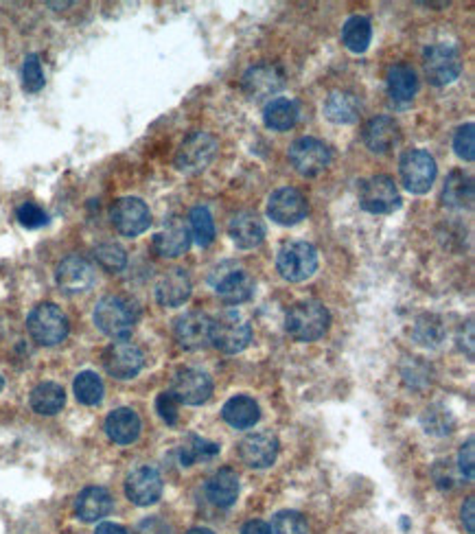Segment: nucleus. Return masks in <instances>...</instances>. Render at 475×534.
<instances>
[{
    "instance_id": "obj_1",
    "label": "nucleus",
    "mask_w": 475,
    "mask_h": 534,
    "mask_svg": "<svg viewBox=\"0 0 475 534\" xmlns=\"http://www.w3.org/2000/svg\"><path fill=\"white\" fill-rule=\"evenodd\" d=\"M329 315L327 307L318 300H303L296 303L287 311L285 329L293 340L298 342H316L327 333L329 329Z\"/></svg>"
},
{
    "instance_id": "obj_2",
    "label": "nucleus",
    "mask_w": 475,
    "mask_h": 534,
    "mask_svg": "<svg viewBox=\"0 0 475 534\" xmlns=\"http://www.w3.org/2000/svg\"><path fill=\"white\" fill-rule=\"evenodd\" d=\"M95 324L101 333L115 340L130 338L136 324V311L121 295H106L95 307Z\"/></svg>"
},
{
    "instance_id": "obj_3",
    "label": "nucleus",
    "mask_w": 475,
    "mask_h": 534,
    "mask_svg": "<svg viewBox=\"0 0 475 534\" xmlns=\"http://www.w3.org/2000/svg\"><path fill=\"white\" fill-rule=\"evenodd\" d=\"M27 329L38 344L42 346H58L69 338V318L61 311L58 304L53 303H42L38 304L27 318Z\"/></svg>"
},
{
    "instance_id": "obj_4",
    "label": "nucleus",
    "mask_w": 475,
    "mask_h": 534,
    "mask_svg": "<svg viewBox=\"0 0 475 534\" xmlns=\"http://www.w3.org/2000/svg\"><path fill=\"white\" fill-rule=\"evenodd\" d=\"M210 287L215 289L224 303L228 304H241L246 300L252 298L255 294V281H252L250 274L244 267H239L237 263H221L210 272Z\"/></svg>"
},
{
    "instance_id": "obj_5",
    "label": "nucleus",
    "mask_w": 475,
    "mask_h": 534,
    "mask_svg": "<svg viewBox=\"0 0 475 534\" xmlns=\"http://www.w3.org/2000/svg\"><path fill=\"white\" fill-rule=\"evenodd\" d=\"M276 267L289 283H303L318 269V252L312 243L292 241L278 250Z\"/></svg>"
},
{
    "instance_id": "obj_6",
    "label": "nucleus",
    "mask_w": 475,
    "mask_h": 534,
    "mask_svg": "<svg viewBox=\"0 0 475 534\" xmlns=\"http://www.w3.org/2000/svg\"><path fill=\"white\" fill-rule=\"evenodd\" d=\"M210 342H213L217 351L226 352V355H235V352L246 351L247 344L252 342V326L239 314L228 311V314L213 320Z\"/></svg>"
},
{
    "instance_id": "obj_7",
    "label": "nucleus",
    "mask_w": 475,
    "mask_h": 534,
    "mask_svg": "<svg viewBox=\"0 0 475 534\" xmlns=\"http://www.w3.org/2000/svg\"><path fill=\"white\" fill-rule=\"evenodd\" d=\"M399 171L405 189L416 195L427 193L438 173L436 160H433L430 152H425V149H407V152L401 155Z\"/></svg>"
},
{
    "instance_id": "obj_8",
    "label": "nucleus",
    "mask_w": 475,
    "mask_h": 534,
    "mask_svg": "<svg viewBox=\"0 0 475 534\" xmlns=\"http://www.w3.org/2000/svg\"><path fill=\"white\" fill-rule=\"evenodd\" d=\"M289 163L303 178H316L331 164V149L318 138L303 136L289 147Z\"/></svg>"
},
{
    "instance_id": "obj_9",
    "label": "nucleus",
    "mask_w": 475,
    "mask_h": 534,
    "mask_svg": "<svg viewBox=\"0 0 475 534\" xmlns=\"http://www.w3.org/2000/svg\"><path fill=\"white\" fill-rule=\"evenodd\" d=\"M361 209L373 215H388L401 206V195L390 175H373L359 184Z\"/></svg>"
},
{
    "instance_id": "obj_10",
    "label": "nucleus",
    "mask_w": 475,
    "mask_h": 534,
    "mask_svg": "<svg viewBox=\"0 0 475 534\" xmlns=\"http://www.w3.org/2000/svg\"><path fill=\"white\" fill-rule=\"evenodd\" d=\"M462 60L456 46L438 42L425 51V75L433 86H447L461 77Z\"/></svg>"
},
{
    "instance_id": "obj_11",
    "label": "nucleus",
    "mask_w": 475,
    "mask_h": 534,
    "mask_svg": "<svg viewBox=\"0 0 475 534\" xmlns=\"http://www.w3.org/2000/svg\"><path fill=\"white\" fill-rule=\"evenodd\" d=\"M217 154V141L209 132H193L184 138L175 154V167L184 173H200L210 164Z\"/></svg>"
},
{
    "instance_id": "obj_12",
    "label": "nucleus",
    "mask_w": 475,
    "mask_h": 534,
    "mask_svg": "<svg viewBox=\"0 0 475 534\" xmlns=\"http://www.w3.org/2000/svg\"><path fill=\"white\" fill-rule=\"evenodd\" d=\"M110 217L112 226L123 237H138L152 226V211L138 197H121V200H116L110 211Z\"/></svg>"
},
{
    "instance_id": "obj_13",
    "label": "nucleus",
    "mask_w": 475,
    "mask_h": 534,
    "mask_svg": "<svg viewBox=\"0 0 475 534\" xmlns=\"http://www.w3.org/2000/svg\"><path fill=\"white\" fill-rule=\"evenodd\" d=\"M143 351L127 340L115 342L103 352V366L115 379H132L143 370Z\"/></svg>"
},
{
    "instance_id": "obj_14",
    "label": "nucleus",
    "mask_w": 475,
    "mask_h": 534,
    "mask_svg": "<svg viewBox=\"0 0 475 534\" xmlns=\"http://www.w3.org/2000/svg\"><path fill=\"white\" fill-rule=\"evenodd\" d=\"M267 215L278 226H296L307 217V200L298 189L285 186L274 191L267 201Z\"/></svg>"
},
{
    "instance_id": "obj_15",
    "label": "nucleus",
    "mask_w": 475,
    "mask_h": 534,
    "mask_svg": "<svg viewBox=\"0 0 475 534\" xmlns=\"http://www.w3.org/2000/svg\"><path fill=\"white\" fill-rule=\"evenodd\" d=\"M55 281H58L60 289L69 295L84 294L95 285V267L88 258L79 257V254H70L58 266L55 272Z\"/></svg>"
},
{
    "instance_id": "obj_16",
    "label": "nucleus",
    "mask_w": 475,
    "mask_h": 534,
    "mask_svg": "<svg viewBox=\"0 0 475 534\" xmlns=\"http://www.w3.org/2000/svg\"><path fill=\"white\" fill-rule=\"evenodd\" d=\"M172 394L178 398V403H184V406H202L213 394V381L202 370L184 368L173 377Z\"/></svg>"
},
{
    "instance_id": "obj_17",
    "label": "nucleus",
    "mask_w": 475,
    "mask_h": 534,
    "mask_svg": "<svg viewBox=\"0 0 475 534\" xmlns=\"http://www.w3.org/2000/svg\"><path fill=\"white\" fill-rule=\"evenodd\" d=\"M210 326H213V320L202 311H189L175 320V340L182 349L200 351L210 342Z\"/></svg>"
},
{
    "instance_id": "obj_18",
    "label": "nucleus",
    "mask_w": 475,
    "mask_h": 534,
    "mask_svg": "<svg viewBox=\"0 0 475 534\" xmlns=\"http://www.w3.org/2000/svg\"><path fill=\"white\" fill-rule=\"evenodd\" d=\"M126 495L136 506L156 504L163 495V478L154 466H141L127 475Z\"/></svg>"
},
{
    "instance_id": "obj_19",
    "label": "nucleus",
    "mask_w": 475,
    "mask_h": 534,
    "mask_svg": "<svg viewBox=\"0 0 475 534\" xmlns=\"http://www.w3.org/2000/svg\"><path fill=\"white\" fill-rule=\"evenodd\" d=\"M241 86H244L247 97L255 98V101H261V98L276 95L285 86V75H283V70L276 64H259L252 66L246 72Z\"/></svg>"
},
{
    "instance_id": "obj_20",
    "label": "nucleus",
    "mask_w": 475,
    "mask_h": 534,
    "mask_svg": "<svg viewBox=\"0 0 475 534\" xmlns=\"http://www.w3.org/2000/svg\"><path fill=\"white\" fill-rule=\"evenodd\" d=\"M241 460L252 469H267L278 455V438L270 432H256L239 443Z\"/></svg>"
},
{
    "instance_id": "obj_21",
    "label": "nucleus",
    "mask_w": 475,
    "mask_h": 534,
    "mask_svg": "<svg viewBox=\"0 0 475 534\" xmlns=\"http://www.w3.org/2000/svg\"><path fill=\"white\" fill-rule=\"evenodd\" d=\"M191 298V278L182 267L169 269L156 285V300L163 307H182Z\"/></svg>"
},
{
    "instance_id": "obj_22",
    "label": "nucleus",
    "mask_w": 475,
    "mask_h": 534,
    "mask_svg": "<svg viewBox=\"0 0 475 534\" xmlns=\"http://www.w3.org/2000/svg\"><path fill=\"white\" fill-rule=\"evenodd\" d=\"M230 239L235 241L237 248L241 250H252V248L261 246L263 239H265V226L259 220L256 212H239V215L232 217L228 226Z\"/></svg>"
},
{
    "instance_id": "obj_23",
    "label": "nucleus",
    "mask_w": 475,
    "mask_h": 534,
    "mask_svg": "<svg viewBox=\"0 0 475 534\" xmlns=\"http://www.w3.org/2000/svg\"><path fill=\"white\" fill-rule=\"evenodd\" d=\"M361 138H364L366 147H368L370 152L386 154V152H390L396 143H399L401 134H399V126H396L395 118L375 117L364 126Z\"/></svg>"
},
{
    "instance_id": "obj_24",
    "label": "nucleus",
    "mask_w": 475,
    "mask_h": 534,
    "mask_svg": "<svg viewBox=\"0 0 475 534\" xmlns=\"http://www.w3.org/2000/svg\"><path fill=\"white\" fill-rule=\"evenodd\" d=\"M75 512L81 521H99L112 512V495L103 486H88L77 495Z\"/></svg>"
},
{
    "instance_id": "obj_25",
    "label": "nucleus",
    "mask_w": 475,
    "mask_h": 534,
    "mask_svg": "<svg viewBox=\"0 0 475 534\" xmlns=\"http://www.w3.org/2000/svg\"><path fill=\"white\" fill-rule=\"evenodd\" d=\"M141 417L130 408H118L106 418L107 438L116 445H132L141 436Z\"/></svg>"
},
{
    "instance_id": "obj_26",
    "label": "nucleus",
    "mask_w": 475,
    "mask_h": 534,
    "mask_svg": "<svg viewBox=\"0 0 475 534\" xmlns=\"http://www.w3.org/2000/svg\"><path fill=\"white\" fill-rule=\"evenodd\" d=\"M221 417L224 421L235 429H250L259 423L261 409L259 403L252 397H246V394H237L226 401V406L221 408Z\"/></svg>"
},
{
    "instance_id": "obj_27",
    "label": "nucleus",
    "mask_w": 475,
    "mask_h": 534,
    "mask_svg": "<svg viewBox=\"0 0 475 534\" xmlns=\"http://www.w3.org/2000/svg\"><path fill=\"white\" fill-rule=\"evenodd\" d=\"M206 495L219 508H230L239 497V475L232 469H219L206 482Z\"/></svg>"
},
{
    "instance_id": "obj_28",
    "label": "nucleus",
    "mask_w": 475,
    "mask_h": 534,
    "mask_svg": "<svg viewBox=\"0 0 475 534\" xmlns=\"http://www.w3.org/2000/svg\"><path fill=\"white\" fill-rule=\"evenodd\" d=\"M359 98L353 92L335 90L324 101V117L338 126H350L359 118Z\"/></svg>"
},
{
    "instance_id": "obj_29",
    "label": "nucleus",
    "mask_w": 475,
    "mask_h": 534,
    "mask_svg": "<svg viewBox=\"0 0 475 534\" xmlns=\"http://www.w3.org/2000/svg\"><path fill=\"white\" fill-rule=\"evenodd\" d=\"M189 248H191V232L182 224H178V221L169 224L164 230H160L158 235L154 237V250L164 258L182 257Z\"/></svg>"
},
{
    "instance_id": "obj_30",
    "label": "nucleus",
    "mask_w": 475,
    "mask_h": 534,
    "mask_svg": "<svg viewBox=\"0 0 475 534\" xmlns=\"http://www.w3.org/2000/svg\"><path fill=\"white\" fill-rule=\"evenodd\" d=\"M388 95L396 103H410L418 92V77L407 64H395L388 70Z\"/></svg>"
},
{
    "instance_id": "obj_31",
    "label": "nucleus",
    "mask_w": 475,
    "mask_h": 534,
    "mask_svg": "<svg viewBox=\"0 0 475 534\" xmlns=\"http://www.w3.org/2000/svg\"><path fill=\"white\" fill-rule=\"evenodd\" d=\"M66 406V392L60 383L44 381L31 390V408L42 417H53Z\"/></svg>"
},
{
    "instance_id": "obj_32",
    "label": "nucleus",
    "mask_w": 475,
    "mask_h": 534,
    "mask_svg": "<svg viewBox=\"0 0 475 534\" xmlns=\"http://www.w3.org/2000/svg\"><path fill=\"white\" fill-rule=\"evenodd\" d=\"M263 121H265V126L274 129V132H287V129L296 126L298 106L292 98L285 97L272 98L265 106V110H263Z\"/></svg>"
},
{
    "instance_id": "obj_33",
    "label": "nucleus",
    "mask_w": 475,
    "mask_h": 534,
    "mask_svg": "<svg viewBox=\"0 0 475 534\" xmlns=\"http://www.w3.org/2000/svg\"><path fill=\"white\" fill-rule=\"evenodd\" d=\"M442 204L449 209H471L473 204V183L469 175L453 171L442 189Z\"/></svg>"
},
{
    "instance_id": "obj_34",
    "label": "nucleus",
    "mask_w": 475,
    "mask_h": 534,
    "mask_svg": "<svg viewBox=\"0 0 475 534\" xmlns=\"http://www.w3.org/2000/svg\"><path fill=\"white\" fill-rule=\"evenodd\" d=\"M373 40V27L366 15H350L342 27V42L353 53H364Z\"/></svg>"
},
{
    "instance_id": "obj_35",
    "label": "nucleus",
    "mask_w": 475,
    "mask_h": 534,
    "mask_svg": "<svg viewBox=\"0 0 475 534\" xmlns=\"http://www.w3.org/2000/svg\"><path fill=\"white\" fill-rule=\"evenodd\" d=\"M72 390H75L77 401L84 403V406H99L103 398V381L92 370L79 372L75 383H72Z\"/></svg>"
},
{
    "instance_id": "obj_36",
    "label": "nucleus",
    "mask_w": 475,
    "mask_h": 534,
    "mask_svg": "<svg viewBox=\"0 0 475 534\" xmlns=\"http://www.w3.org/2000/svg\"><path fill=\"white\" fill-rule=\"evenodd\" d=\"M219 451L221 447L217 443H210V440L200 436H189L180 447V463H182V466H193L200 460L215 458Z\"/></svg>"
},
{
    "instance_id": "obj_37",
    "label": "nucleus",
    "mask_w": 475,
    "mask_h": 534,
    "mask_svg": "<svg viewBox=\"0 0 475 534\" xmlns=\"http://www.w3.org/2000/svg\"><path fill=\"white\" fill-rule=\"evenodd\" d=\"M189 224H191V235H193L195 243L200 248H209L210 243L215 241V224H213V215L206 206H195L189 215Z\"/></svg>"
},
{
    "instance_id": "obj_38",
    "label": "nucleus",
    "mask_w": 475,
    "mask_h": 534,
    "mask_svg": "<svg viewBox=\"0 0 475 534\" xmlns=\"http://www.w3.org/2000/svg\"><path fill=\"white\" fill-rule=\"evenodd\" d=\"M412 335H414L418 344L436 349V346L445 340V326H442V320L438 318V315L425 314L416 320Z\"/></svg>"
},
{
    "instance_id": "obj_39",
    "label": "nucleus",
    "mask_w": 475,
    "mask_h": 534,
    "mask_svg": "<svg viewBox=\"0 0 475 534\" xmlns=\"http://www.w3.org/2000/svg\"><path fill=\"white\" fill-rule=\"evenodd\" d=\"M423 427H425L427 434L432 436H447V434L453 432V417L449 409L442 406H432L423 412L421 417Z\"/></svg>"
},
{
    "instance_id": "obj_40",
    "label": "nucleus",
    "mask_w": 475,
    "mask_h": 534,
    "mask_svg": "<svg viewBox=\"0 0 475 534\" xmlns=\"http://www.w3.org/2000/svg\"><path fill=\"white\" fill-rule=\"evenodd\" d=\"M95 258L97 263L110 274L123 272L127 266V252L123 250L118 243H99V246L95 248Z\"/></svg>"
},
{
    "instance_id": "obj_41",
    "label": "nucleus",
    "mask_w": 475,
    "mask_h": 534,
    "mask_svg": "<svg viewBox=\"0 0 475 534\" xmlns=\"http://www.w3.org/2000/svg\"><path fill=\"white\" fill-rule=\"evenodd\" d=\"M272 534H307V521L301 512L296 511H283L274 517Z\"/></svg>"
},
{
    "instance_id": "obj_42",
    "label": "nucleus",
    "mask_w": 475,
    "mask_h": 534,
    "mask_svg": "<svg viewBox=\"0 0 475 534\" xmlns=\"http://www.w3.org/2000/svg\"><path fill=\"white\" fill-rule=\"evenodd\" d=\"M23 88L27 92H40L44 88V70L42 61L35 53L27 55L23 64Z\"/></svg>"
},
{
    "instance_id": "obj_43",
    "label": "nucleus",
    "mask_w": 475,
    "mask_h": 534,
    "mask_svg": "<svg viewBox=\"0 0 475 534\" xmlns=\"http://www.w3.org/2000/svg\"><path fill=\"white\" fill-rule=\"evenodd\" d=\"M15 217H18L20 226L29 228V230H35V228H42L49 224V215L42 206H38L35 201H24V204L18 206L15 211Z\"/></svg>"
},
{
    "instance_id": "obj_44",
    "label": "nucleus",
    "mask_w": 475,
    "mask_h": 534,
    "mask_svg": "<svg viewBox=\"0 0 475 534\" xmlns=\"http://www.w3.org/2000/svg\"><path fill=\"white\" fill-rule=\"evenodd\" d=\"M453 149H456L458 158L467 160V163H473L475 160V127L473 123H467L456 132L453 136Z\"/></svg>"
},
{
    "instance_id": "obj_45",
    "label": "nucleus",
    "mask_w": 475,
    "mask_h": 534,
    "mask_svg": "<svg viewBox=\"0 0 475 534\" xmlns=\"http://www.w3.org/2000/svg\"><path fill=\"white\" fill-rule=\"evenodd\" d=\"M178 398L173 397L172 392H160L158 398H156V409L160 414V418H163L167 425H175L178 423Z\"/></svg>"
},
{
    "instance_id": "obj_46",
    "label": "nucleus",
    "mask_w": 475,
    "mask_h": 534,
    "mask_svg": "<svg viewBox=\"0 0 475 534\" xmlns=\"http://www.w3.org/2000/svg\"><path fill=\"white\" fill-rule=\"evenodd\" d=\"M458 466H461V473L467 480H473V438L467 440V445H462L461 455H458Z\"/></svg>"
},
{
    "instance_id": "obj_47",
    "label": "nucleus",
    "mask_w": 475,
    "mask_h": 534,
    "mask_svg": "<svg viewBox=\"0 0 475 534\" xmlns=\"http://www.w3.org/2000/svg\"><path fill=\"white\" fill-rule=\"evenodd\" d=\"M462 523H464V528H467L469 534L475 532V501H473V497H469V500L464 501Z\"/></svg>"
},
{
    "instance_id": "obj_48",
    "label": "nucleus",
    "mask_w": 475,
    "mask_h": 534,
    "mask_svg": "<svg viewBox=\"0 0 475 534\" xmlns=\"http://www.w3.org/2000/svg\"><path fill=\"white\" fill-rule=\"evenodd\" d=\"M241 534H272V528L267 526L265 521L255 520V521H247L246 526L241 528Z\"/></svg>"
},
{
    "instance_id": "obj_49",
    "label": "nucleus",
    "mask_w": 475,
    "mask_h": 534,
    "mask_svg": "<svg viewBox=\"0 0 475 534\" xmlns=\"http://www.w3.org/2000/svg\"><path fill=\"white\" fill-rule=\"evenodd\" d=\"M95 534H127V530L123 526H118V523H101Z\"/></svg>"
},
{
    "instance_id": "obj_50",
    "label": "nucleus",
    "mask_w": 475,
    "mask_h": 534,
    "mask_svg": "<svg viewBox=\"0 0 475 534\" xmlns=\"http://www.w3.org/2000/svg\"><path fill=\"white\" fill-rule=\"evenodd\" d=\"M187 534H215V532L209 530V528H193V530H189Z\"/></svg>"
},
{
    "instance_id": "obj_51",
    "label": "nucleus",
    "mask_w": 475,
    "mask_h": 534,
    "mask_svg": "<svg viewBox=\"0 0 475 534\" xmlns=\"http://www.w3.org/2000/svg\"><path fill=\"white\" fill-rule=\"evenodd\" d=\"M3 388H5V379H3V375H0V392H3Z\"/></svg>"
}]
</instances>
